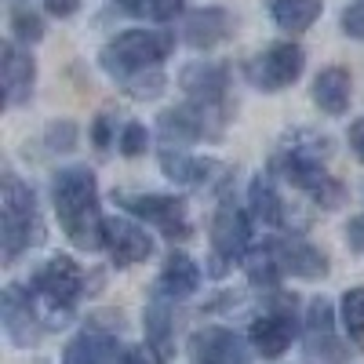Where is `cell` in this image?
I'll return each instance as SVG.
<instances>
[{"label":"cell","instance_id":"cell-11","mask_svg":"<svg viewBox=\"0 0 364 364\" xmlns=\"http://www.w3.org/2000/svg\"><path fill=\"white\" fill-rule=\"evenodd\" d=\"M302 343H306V353H310V357H321V360H331V364L350 360L346 346H343L339 336H336V310H331L328 299H314V302H310Z\"/></svg>","mask_w":364,"mask_h":364},{"label":"cell","instance_id":"cell-1","mask_svg":"<svg viewBox=\"0 0 364 364\" xmlns=\"http://www.w3.org/2000/svg\"><path fill=\"white\" fill-rule=\"evenodd\" d=\"M331 154V142L317 132L295 128L284 135V142L277 146V154L269 157V171L281 175L284 182H291L295 190H302L314 204L321 208H339L346 200V190L339 178H331L324 171V157Z\"/></svg>","mask_w":364,"mask_h":364},{"label":"cell","instance_id":"cell-14","mask_svg":"<svg viewBox=\"0 0 364 364\" xmlns=\"http://www.w3.org/2000/svg\"><path fill=\"white\" fill-rule=\"evenodd\" d=\"M106 248L117 269H128L154 255V240H149V233L139 223L117 215V219H106Z\"/></svg>","mask_w":364,"mask_h":364},{"label":"cell","instance_id":"cell-20","mask_svg":"<svg viewBox=\"0 0 364 364\" xmlns=\"http://www.w3.org/2000/svg\"><path fill=\"white\" fill-rule=\"evenodd\" d=\"M197 288H200V266L186 252H171L164 269H161V277H157V284H154V291H161L171 302H178V299H190Z\"/></svg>","mask_w":364,"mask_h":364},{"label":"cell","instance_id":"cell-10","mask_svg":"<svg viewBox=\"0 0 364 364\" xmlns=\"http://www.w3.org/2000/svg\"><path fill=\"white\" fill-rule=\"evenodd\" d=\"M219 120H226V117L208 113V109H200V106L186 102V106L164 109V113L157 117V132H161V139H164V149H171V146L178 149V146H186V142L219 139L215 132L208 128V124H219Z\"/></svg>","mask_w":364,"mask_h":364},{"label":"cell","instance_id":"cell-8","mask_svg":"<svg viewBox=\"0 0 364 364\" xmlns=\"http://www.w3.org/2000/svg\"><path fill=\"white\" fill-rule=\"evenodd\" d=\"M248 240H252V226H248V215L233 204H223L211 219V277H223L226 266L233 259H245L248 255Z\"/></svg>","mask_w":364,"mask_h":364},{"label":"cell","instance_id":"cell-31","mask_svg":"<svg viewBox=\"0 0 364 364\" xmlns=\"http://www.w3.org/2000/svg\"><path fill=\"white\" fill-rule=\"evenodd\" d=\"M146 124H139V120H132V124H124V132H120V154L124 157H142L146 154Z\"/></svg>","mask_w":364,"mask_h":364},{"label":"cell","instance_id":"cell-27","mask_svg":"<svg viewBox=\"0 0 364 364\" xmlns=\"http://www.w3.org/2000/svg\"><path fill=\"white\" fill-rule=\"evenodd\" d=\"M245 266H248L252 284H262V288L277 284V277H281V266H277V259H273L269 245H262V248L248 252V255H245Z\"/></svg>","mask_w":364,"mask_h":364},{"label":"cell","instance_id":"cell-36","mask_svg":"<svg viewBox=\"0 0 364 364\" xmlns=\"http://www.w3.org/2000/svg\"><path fill=\"white\" fill-rule=\"evenodd\" d=\"M102 364H132V360H128V350H120L113 336H106V346H102Z\"/></svg>","mask_w":364,"mask_h":364},{"label":"cell","instance_id":"cell-34","mask_svg":"<svg viewBox=\"0 0 364 364\" xmlns=\"http://www.w3.org/2000/svg\"><path fill=\"white\" fill-rule=\"evenodd\" d=\"M109 139H113V117H109V113H99L95 124H91V142H95L99 149H106Z\"/></svg>","mask_w":364,"mask_h":364},{"label":"cell","instance_id":"cell-5","mask_svg":"<svg viewBox=\"0 0 364 364\" xmlns=\"http://www.w3.org/2000/svg\"><path fill=\"white\" fill-rule=\"evenodd\" d=\"M80 288H84V273L70 255H51L29 277V291L41 299V306H48L51 317H66L73 310Z\"/></svg>","mask_w":364,"mask_h":364},{"label":"cell","instance_id":"cell-29","mask_svg":"<svg viewBox=\"0 0 364 364\" xmlns=\"http://www.w3.org/2000/svg\"><path fill=\"white\" fill-rule=\"evenodd\" d=\"M343 324L353 339L364 336V284H357L343 295Z\"/></svg>","mask_w":364,"mask_h":364},{"label":"cell","instance_id":"cell-18","mask_svg":"<svg viewBox=\"0 0 364 364\" xmlns=\"http://www.w3.org/2000/svg\"><path fill=\"white\" fill-rule=\"evenodd\" d=\"M171 321H175V317H171V299L161 295V291H149L142 324H146V350L154 353L157 360H171V353H175Z\"/></svg>","mask_w":364,"mask_h":364},{"label":"cell","instance_id":"cell-35","mask_svg":"<svg viewBox=\"0 0 364 364\" xmlns=\"http://www.w3.org/2000/svg\"><path fill=\"white\" fill-rule=\"evenodd\" d=\"M44 11L51 18H70L80 11V0H44Z\"/></svg>","mask_w":364,"mask_h":364},{"label":"cell","instance_id":"cell-6","mask_svg":"<svg viewBox=\"0 0 364 364\" xmlns=\"http://www.w3.org/2000/svg\"><path fill=\"white\" fill-rule=\"evenodd\" d=\"M113 200L132 211L135 219H146L149 226H157L171 240H186L190 237V219H186V200L175 193H132V190H117Z\"/></svg>","mask_w":364,"mask_h":364},{"label":"cell","instance_id":"cell-28","mask_svg":"<svg viewBox=\"0 0 364 364\" xmlns=\"http://www.w3.org/2000/svg\"><path fill=\"white\" fill-rule=\"evenodd\" d=\"M11 33L22 44H37L44 37V18L37 11H29V8H15L11 11Z\"/></svg>","mask_w":364,"mask_h":364},{"label":"cell","instance_id":"cell-2","mask_svg":"<svg viewBox=\"0 0 364 364\" xmlns=\"http://www.w3.org/2000/svg\"><path fill=\"white\" fill-rule=\"evenodd\" d=\"M51 197H55V211L63 223L66 237L84 252H99L106 248V219L99 208V186H95V171L73 164L63 168L51 178Z\"/></svg>","mask_w":364,"mask_h":364},{"label":"cell","instance_id":"cell-16","mask_svg":"<svg viewBox=\"0 0 364 364\" xmlns=\"http://www.w3.org/2000/svg\"><path fill=\"white\" fill-rule=\"evenodd\" d=\"M0 77H4L8 106L29 102V95H33V84H37V63H33V55L8 41L4 51H0Z\"/></svg>","mask_w":364,"mask_h":364},{"label":"cell","instance_id":"cell-22","mask_svg":"<svg viewBox=\"0 0 364 364\" xmlns=\"http://www.w3.org/2000/svg\"><path fill=\"white\" fill-rule=\"evenodd\" d=\"M248 204L255 211V219L266 223V226H288L291 215L284 208V197L277 190V182H273L269 175H255L252 186H248Z\"/></svg>","mask_w":364,"mask_h":364},{"label":"cell","instance_id":"cell-21","mask_svg":"<svg viewBox=\"0 0 364 364\" xmlns=\"http://www.w3.org/2000/svg\"><path fill=\"white\" fill-rule=\"evenodd\" d=\"M350 99H353V80H350V70L343 66H328L317 73L314 80V102L321 106V113L328 117H343L350 109Z\"/></svg>","mask_w":364,"mask_h":364},{"label":"cell","instance_id":"cell-7","mask_svg":"<svg viewBox=\"0 0 364 364\" xmlns=\"http://www.w3.org/2000/svg\"><path fill=\"white\" fill-rule=\"evenodd\" d=\"M302 66H306V51L291 41H281V44H269L266 51H259L245 66V77L259 91H284L302 77Z\"/></svg>","mask_w":364,"mask_h":364},{"label":"cell","instance_id":"cell-13","mask_svg":"<svg viewBox=\"0 0 364 364\" xmlns=\"http://www.w3.org/2000/svg\"><path fill=\"white\" fill-rule=\"evenodd\" d=\"M190 353L200 364H248L252 360V343L240 339L230 328H200L190 339Z\"/></svg>","mask_w":364,"mask_h":364},{"label":"cell","instance_id":"cell-23","mask_svg":"<svg viewBox=\"0 0 364 364\" xmlns=\"http://www.w3.org/2000/svg\"><path fill=\"white\" fill-rule=\"evenodd\" d=\"M266 11L277 22V29L295 37V33H306V29L321 18L324 0H266Z\"/></svg>","mask_w":364,"mask_h":364},{"label":"cell","instance_id":"cell-32","mask_svg":"<svg viewBox=\"0 0 364 364\" xmlns=\"http://www.w3.org/2000/svg\"><path fill=\"white\" fill-rule=\"evenodd\" d=\"M73 142H77V124L73 120H55V124L48 128V146L58 149V154L73 149Z\"/></svg>","mask_w":364,"mask_h":364},{"label":"cell","instance_id":"cell-24","mask_svg":"<svg viewBox=\"0 0 364 364\" xmlns=\"http://www.w3.org/2000/svg\"><path fill=\"white\" fill-rule=\"evenodd\" d=\"M161 171L171 182H190V186H200L208 175L219 171V164L215 161L190 157V154H182V149H164V154H161Z\"/></svg>","mask_w":364,"mask_h":364},{"label":"cell","instance_id":"cell-15","mask_svg":"<svg viewBox=\"0 0 364 364\" xmlns=\"http://www.w3.org/2000/svg\"><path fill=\"white\" fill-rule=\"evenodd\" d=\"M269 252L277 259L281 273H291V277H306V281H317L328 273V259L324 252H317L310 240L302 237H281V240H269Z\"/></svg>","mask_w":364,"mask_h":364},{"label":"cell","instance_id":"cell-30","mask_svg":"<svg viewBox=\"0 0 364 364\" xmlns=\"http://www.w3.org/2000/svg\"><path fill=\"white\" fill-rule=\"evenodd\" d=\"M164 73L161 70H146V73H139V77H132V80H124L120 87L128 91L132 99H157L161 91H164Z\"/></svg>","mask_w":364,"mask_h":364},{"label":"cell","instance_id":"cell-38","mask_svg":"<svg viewBox=\"0 0 364 364\" xmlns=\"http://www.w3.org/2000/svg\"><path fill=\"white\" fill-rule=\"evenodd\" d=\"M350 240H353L357 252H364V215H357V219L350 223Z\"/></svg>","mask_w":364,"mask_h":364},{"label":"cell","instance_id":"cell-4","mask_svg":"<svg viewBox=\"0 0 364 364\" xmlns=\"http://www.w3.org/2000/svg\"><path fill=\"white\" fill-rule=\"evenodd\" d=\"M171 51H175V33H168V29H124L99 51V66L117 84H124L146 70H161V63Z\"/></svg>","mask_w":364,"mask_h":364},{"label":"cell","instance_id":"cell-17","mask_svg":"<svg viewBox=\"0 0 364 364\" xmlns=\"http://www.w3.org/2000/svg\"><path fill=\"white\" fill-rule=\"evenodd\" d=\"M230 33H233V15L226 8H197V11L186 15V22H182V41L197 51L223 44Z\"/></svg>","mask_w":364,"mask_h":364},{"label":"cell","instance_id":"cell-9","mask_svg":"<svg viewBox=\"0 0 364 364\" xmlns=\"http://www.w3.org/2000/svg\"><path fill=\"white\" fill-rule=\"evenodd\" d=\"M178 87L190 95L193 106L226 117V87H230V70L223 63H190L178 73Z\"/></svg>","mask_w":364,"mask_h":364},{"label":"cell","instance_id":"cell-37","mask_svg":"<svg viewBox=\"0 0 364 364\" xmlns=\"http://www.w3.org/2000/svg\"><path fill=\"white\" fill-rule=\"evenodd\" d=\"M350 149L357 154V161L364 164V117H357L350 124Z\"/></svg>","mask_w":364,"mask_h":364},{"label":"cell","instance_id":"cell-33","mask_svg":"<svg viewBox=\"0 0 364 364\" xmlns=\"http://www.w3.org/2000/svg\"><path fill=\"white\" fill-rule=\"evenodd\" d=\"M343 29H346L350 37L364 41V0H357V4H350L343 11Z\"/></svg>","mask_w":364,"mask_h":364},{"label":"cell","instance_id":"cell-19","mask_svg":"<svg viewBox=\"0 0 364 364\" xmlns=\"http://www.w3.org/2000/svg\"><path fill=\"white\" fill-rule=\"evenodd\" d=\"M0 317H4L8 339H11L15 346H33V343L41 339L33 302L22 299V288H18V284L4 288V295H0Z\"/></svg>","mask_w":364,"mask_h":364},{"label":"cell","instance_id":"cell-12","mask_svg":"<svg viewBox=\"0 0 364 364\" xmlns=\"http://www.w3.org/2000/svg\"><path fill=\"white\" fill-rule=\"evenodd\" d=\"M291 339H295V299L284 302L281 310H269V314L255 317L248 328V343L262 357H281L291 346Z\"/></svg>","mask_w":364,"mask_h":364},{"label":"cell","instance_id":"cell-3","mask_svg":"<svg viewBox=\"0 0 364 364\" xmlns=\"http://www.w3.org/2000/svg\"><path fill=\"white\" fill-rule=\"evenodd\" d=\"M44 240V223L37 211V197L15 171L0 178V255L15 262L22 252L37 248Z\"/></svg>","mask_w":364,"mask_h":364},{"label":"cell","instance_id":"cell-26","mask_svg":"<svg viewBox=\"0 0 364 364\" xmlns=\"http://www.w3.org/2000/svg\"><path fill=\"white\" fill-rule=\"evenodd\" d=\"M102 346H106V336H99V331H80L66 346L63 364H102Z\"/></svg>","mask_w":364,"mask_h":364},{"label":"cell","instance_id":"cell-25","mask_svg":"<svg viewBox=\"0 0 364 364\" xmlns=\"http://www.w3.org/2000/svg\"><path fill=\"white\" fill-rule=\"evenodd\" d=\"M120 15L146 18V22H171L175 15L186 11V0H113Z\"/></svg>","mask_w":364,"mask_h":364}]
</instances>
